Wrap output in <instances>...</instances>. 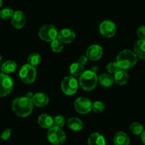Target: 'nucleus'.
<instances>
[{
    "label": "nucleus",
    "mask_w": 145,
    "mask_h": 145,
    "mask_svg": "<svg viewBox=\"0 0 145 145\" xmlns=\"http://www.w3.org/2000/svg\"><path fill=\"white\" fill-rule=\"evenodd\" d=\"M16 67H17V64L16 63V62H14V61H11V60H8L2 64L1 70L3 73L8 75L14 72L16 70Z\"/></svg>",
    "instance_id": "obj_22"
},
{
    "label": "nucleus",
    "mask_w": 145,
    "mask_h": 145,
    "mask_svg": "<svg viewBox=\"0 0 145 145\" xmlns=\"http://www.w3.org/2000/svg\"><path fill=\"white\" fill-rule=\"evenodd\" d=\"M98 82L103 87L109 88L113 86L115 80L110 73H103L98 76Z\"/></svg>",
    "instance_id": "obj_20"
},
{
    "label": "nucleus",
    "mask_w": 145,
    "mask_h": 145,
    "mask_svg": "<svg viewBox=\"0 0 145 145\" xmlns=\"http://www.w3.org/2000/svg\"><path fill=\"white\" fill-rule=\"evenodd\" d=\"M58 31L53 25L46 24L41 26L39 31L40 39L46 42H51L58 38Z\"/></svg>",
    "instance_id": "obj_6"
},
{
    "label": "nucleus",
    "mask_w": 145,
    "mask_h": 145,
    "mask_svg": "<svg viewBox=\"0 0 145 145\" xmlns=\"http://www.w3.org/2000/svg\"><path fill=\"white\" fill-rule=\"evenodd\" d=\"M2 56H1V54H0V62H1V61H2Z\"/></svg>",
    "instance_id": "obj_37"
},
{
    "label": "nucleus",
    "mask_w": 145,
    "mask_h": 145,
    "mask_svg": "<svg viewBox=\"0 0 145 145\" xmlns=\"http://www.w3.org/2000/svg\"><path fill=\"white\" fill-rule=\"evenodd\" d=\"M134 52L137 57L140 59H145V40L139 39L134 46Z\"/></svg>",
    "instance_id": "obj_19"
},
{
    "label": "nucleus",
    "mask_w": 145,
    "mask_h": 145,
    "mask_svg": "<svg viewBox=\"0 0 145 145\" xmlns=\"http://www.w3.org/2000/svg\"><path fill=\"white\" fill-rule=\"evenodd\" d=\"M103 50L100 46L97 44H93L89 46L86 51V56L88 59L93 61H97L103 56Z\"/></svg>",
    "instance_id": "obj_11"
},
{
    "label": "nucleus",
    "mask_w": 145,
    "mask_h": 145,
    "mask_svg": "<svg viewBox=\"0 0 145 145\" xmlns=\"http://www.w3.org/2000/svg\"><path fill=\"white\" fill-rule=\"evenodd\" d=\"M99 30L101 35L105 38H112L117 32V27L112 21L105 20L99 26Z\"/></svg>",
    "instance_id": "obj_10"
},
{
    "label": "nucleus",
    "mask_w": 145,
    "mask_h": 145,
    "mask_svg": "<svg viewBox=\"0 0 145 145\" xmlns=\"http://www.w3.org/2000/svg\"><path fill=\"white\" fill-rule=\"evenodd\" d=\"M33 103L32 100L26 96L14 99L12 102V110L17 116L26 118L31 114L33 110Z\"/></svg>",
    "instance_id": "obj_1"
},
{
    "label": "nucleus",
    "mask_w": 145,
    "mask_h": 145,
    "mask_svg": "<svg viewBox=\"0 0 145 145\" xmlns=\"http://www.w3.org/2000/svg\"><path fill=\"white\" fill-rule=\"evenodd\" d=\"M26 18L22 11H16L12 17V24L14 27L16 29H21L25 26Z\"/></svg>",
    "instance_id": "obj_12"
},
{
    "label": "nucleus",
    "mask_w": 145,
    "mask_h": 145,
    "mask_svg": "<svg viewBox=\"0 0 145 145\" xmlns=\"http://www.w3.org/2000/svg\"><path fill=\"white\" fill-rule=\"evenodd\" d=\"M33 95H34V94H33V93H31V92H29V93H28L26 95V97H28V98L31 99V100H32V98H33Z\"/></svg>",
    "instance_id": "obj_35"
},
{
    "label": "nucleus",
    "mask_w": 145,
    "mask_h": 145,
    "mask_svg": "<svg viewBox=\"0 0 145 145\" xmlns=\"http://www.w3.org/2000/svg\"><path fill=\"white\" fill-rule=\"evenodd\" d=\"M58 39L63 44H71L76 39V33L71 29H63L58 32Z\"/></svg>",
    "instance_id": "obj_13"
},
{
    "label": "nucleus",
    "mask_w": 145,
    "mask_h": 145,
    "mask_svg": "<svg viewBox=\"0 0 145 145\" xmlns=\"http://www.w3.org/2000/svg\"><path fill=\"white\" fill-rule=\"evenodd\" d=\"M37 76L36 67L27 63L22 65L19 72V76L22 82L25 84H31L35 81Z\"/></svg>",
    "instance_id": "obj_4"
},
{
    "label": "nucleus",
    "mask_w": 145,
    "mask_h": 145,
    "mask_svg": "<svg viewBox=\"0 0 145 145\" xmlns=\"http://www.w3.org/2000/svg\"><path fill=\"white\" fill-rule=\"evenodd\" d=\"M2 5H3V2H2V0H0V8L2 7Z\"/></svg>",
    "instance_id": "obj_36"
},
{
    "label": "nucleus",
    "mask_w": 145,
    "mask_h": 145,
    "mask_svg": "<svg viewBox=\"0 0 145 145\" xmlns=\"http://www.w3.org/2000/svg\"><path fill=\"white\" fill-rule=\"evenodd\" d=\"M105 109L104 103L101 101H95L93 103L92 105V111L96 113H101Z\"/></svg>",
    "instance_id": "obj_27"
},
{
    "label": "nucleus",
    "mask_w": 145,
    "mask_h": 145,
    "mask_svg": "<svg viewBox=\"0 0 145 145\" xmlns=\"http://www.w3.org/2000/svg\"><path fill=\"white\" fill-rule=\"evenodd\" d=\"M137 62V57L135 52L129 49H125L121 51L118 54L116 58V63L120 69H130L136 65Z\"/></svg>",
    "instance_id": "obj_2"
},
{
    "label": "nucleus",
    "mask_w": 145,
    "mask_h": 145,
    "mask_svg": "<svg viewBox=\"0 0 145 145\" xmlns=\"http://www.w3.org/2000/svg\"><path fill=\"white\" fill-rule=\"evenodd\" d=\"M32 102L34 105L42 107L48 105V102H49V98L46 93H37L33 95Z\"/></svg>",
    "instance_id": "obj_14"
},
{
    "label": "nucleus",
    "mask_w": 145,
    "mask_h": 145,
    "mask_svg": "<svg viewBox=\"0 0 145 145\" xmlns=\"http://www.w3.org/2000/svg\"><path fill=\"white\" fill-rule=\"evenodd\" d=\"M38 124L44 129H50L54 126V118L48 114H42L38 118Z\"/></svg>",
    "instance_id": "obj_16"
},
{
    "label": "nucleus",
    "mask_w": 145,
    "mask_h": 145,
    "mask_svg": "<svg viewBox=\"0 0 145 145\" xmlns=\"http://www.w3.org/2000/svg\"><path fill=\"white\" fill-rule=\"evenodd\" d=\"M11 135H12V130H11L9 128H7V129H5L1 135V139L4 141H6L7 139H9V138L10 137Z\"/></svg>",
    "instance_id": "obj_32"
},
{
    "label": "nucleus",
    "mask_w": 145,
    "mask_h": 145,
    "mask_svg": "<svg viewBox=\"0 0 145 145\" xmlns=\"http://www.w3.org/2000/svg\"><path fill=\"white\" fill-rule=\"evenodd\" d=\"M98 83V77L95 71L88 70L85 71L79 77V84L86 91L94 90Z\"/></svg>",
    "instance_id": "obj_3"
},
{
    "label": "nucleus",
    "mask_w": 145,
    "mask_h": 145,
    "mask_svg": "<svg viewBox=\"0 0 145 145\" xmlns=\"http://www.w3.org/2000/svg\"><path fill=\"white\" fill-rule=\"evenodd\" d=\"M28 63L30 64L33 67H36L39 64L41 63V56L37 53H33V54H30L27 59Z\"/></svg>",
    "instance_id": "obj_24"
},
{
    "label": "nucleus",
    "mask_w": 145,
    "mask_h": 145,
    "mask_svg": "<svg viewBox=\"0 0 145 145\" xmlns=\"http://www.w3.org/2000/svg\"><path fill=\"white\" fill-rule=\"evenodd\" d=\"M137 33L140 39L145 40V26H139L137 31Z\"/></svg>",
    "instance_id": "obj_31"
},
{
    "label": "nucleus",
    "mask_w": 145,
    "mask_h": 145,
    "mask_svg": "<svg viewBox=\"0 0 145 145\" xmlns=\"http://www.w3.org/2000/svg\"><path fill=\"white\" fill-rule=\"evenodd\" d=\"M65 124V119L63 115H57L54 118V126L62 128Z\"/></svg>",
    "instance_id": "obj_30"
},
{
    "label": "nucleus",
    "mask_w": 145,
    "mask_h": 145,
    "mask_svg": "<svg viewBox=\"0 0 145 145\" xmlns=\"http://www.w3.org/2000/svg\"><path fill=\"white\" fill-rule=\"evenodd\" d=\"M47 139L48 142L54 145H61L65 142L66 136L62 128L53 126L48 129Z\"/></svg>",
    "instance_id": "obj_5"
},
{
    "label": "nucleus",
    "mask_w": 145,
    "mask_h": 145,
    "mask_svg": "<svg viewBox=\"0 0 145 145\" xmlns=\"http://www.w3.org/2000/svg\"><path fill=\"white\" fill-rule=\"evenodd\" d=\"M106 69L110 74H115L117 71L120 69V68L116 62H110L107 64V65L106 66Z\"/></svg>",
    "instance_id": "obj_29"
},
{
    "label": "nucleus",
    "mask_w": 145,
    "mask_h": 145,
    "mask_svg": "<svg viewBox=\"0 0 145 145\" xmlns=\"http://www.w3.org/2000/svg\"><path fill=\"white\" fill-rule=\"evenodd\" d=\"M78 83L76 78L72 76H66L61 82V89L67 95H72L77 92Z\"/></svg>",
    "instance_id": "obj_7"
},
{
    "label": "nucleus",
    "mask_w": 145,
    "mask_h": 145,
    "mask_svg": "<svg viewBox=\"0 0 145 145\" xmlns=\"http://www.w3.org/2000/svg\"><path fill=\"white\" fill-rule=\"evenodd\" d=\"M88 145H106L105 139L99 132H94L90 135L88 140Z\"/></svg>",
    "instance_id": "obj_17"
},
{
    "label": "nucleus",
    "mask_w": 145,
    "mask_h": 145,
    "mask_svg": "<svg viewBox=\"0 0 145 145\" xmlns=\"http://www.w3.org/2000/svg\"><path fill=\"white\" fill-rule=\"evenodd\" d=\"M51 48L55 53H60L63 49V44L58 38L51 42Z\"/></svg>",
    "instance_id": "obj_26"
},
{
    "label": "nucleus",
    "mask_w": 145,
    "mask_h": 145,
    "mask_svg": "<svg viewBox=\"0 0 145 145\" xmlns=\"http://www.w3.org/2000/svg\"><path fill=\"white\" fill-rule=\"evenodd\" d=\"M14 13V12L11 8H5L0 12V17L3 19H5V20H7V19H12Z\"/></svg>",
    "instance_id": "obj_28"
},
{
    "label": "nucleus",
    "mask_w": 145,
    "mask_h": 145,
    "mask_svg": "<svg viewBox=\"0 0 145 145\" xmlns=\"http://www.w3.org/2000/svg\"><path fill=\"white\" fill-rule=\"evenodd\" d=\"M115 145H129V138L125 132L122 131L118 132L113 138Z\"/></svg>",
    "instance_id": "obj_18"
},
{
    "label": "nucleus",
    "mask_w": 145,
    "mask_h": 145,
    "mask_svg": "<svg viewBox=\"0 0 145 145\" xmlns=\"http://www.w3.org/2000/svg\"><path fill=\"white\" fill-rule=\"evenodd\" d=\"M67 125L71 130L75 131V132L82 130L83 128V123L81 120L76 117L70 118L67 122Z\"/></svg>",
    "instance_id": "obj_21"
},
{
    "label": "nucleus",
    "mask_w": 145,
    "mask_h": 145,
    "mask_svg": "<svg viewBox=\"0 0 145 145\" xmlns=\"http://www.w3.org/2000/svg\"><path fill=\"white\" fill-rule=\"evenodd\" d=\"M14 82L10 76L0 73V97H6L13 90Z\"/></svg>",
    "instance_id": "obj_8"
},
{
    "label": "nucleus",
    "mask_w": 145,
    "mask_h": 145,
    "mask_svg": "<svg viewBox=\"0 0 145 145\" xmlns=\"http://www.w3.org/2000/svg\"><path fill=\"white\" fill-rule=\"evenodd\" d=\"M114 80L117 84L120 86L126 85L129 81V75L125 70L120 69L114 74Z\"/></svg>",
    "instance_id": "obj_15"
},
{
    "label": "nucleus",
    "mask_w": 145,
    "mask_h": 145,
    "mask_svg": "<svg viewBox=\"0 0 145 145\" xmlns=\"http://www.w3.org/2000/svg\"><path fill=\"white\" fill-rule=\"evenodd\" d=\"M129 129L132 132V134L135 135H142L144 132V127L141 123L138 122H132L129 126Z\"/></svg>",
    "instance_id": "obj_25"
},
{
    "label": "nucleus",
    "mask_w": 145,
    "mask_h": 145,
    "mask_svg": "<svg viewBox=\"0 0 145 145\" xmlns=\"http://www.w3.org/2000/svg\"><path fill=\"white\" fill-rule=\"evenodd\" d=\"M93 103L87 97H78L74 102V107L78 113L86 115L92 111Z\"/></svg>",
    "instance_id": "obj_9"
},
{
    "label": "nucleus",
    "mask_w": 145,
    "mask_h": 145,
    "mask_svg": "<svg viewBox=\"0 0 145 145\" xmlns=\"http://www.w3.org/2000/svg\"><path fill=\"white\" fill-rule=\"evenodd\" d=\"M69 71L70 73H71V75L72 76H73V77H78V76H79L80 77V75L85 71V68L83 65H81L78 62H77L73 63L71 64V66H70Z\"/></svg>",
    "instance_id": "obj_23"
},
{
    "label": "nucleus",
    "mask_w": 145,
    "mask_h": 145,
    "mask_svg": "<svg viewBox=\"0 0 145 145\" xmlns=\"http://www.w3.org/2000/svg\"><path fill=\"white\" fill-rule=\"evenodd\" d=\"M88 58L86 56H81L78 58V62L84 66V65H86L88 63Z\"/></svg>",
    "instance_id": "obj_33"
},
{
    "label": "nucleus",
    "mask_w": 145,
    "mask_h": 145,
    "mask_svg": "<svg viewBox=\"0 0 145 145\" xmlns=\"http://www.w3.org/2000/svg\"><path fill=\"white\" fill-rule=\"evenodd\" d=\"M141 139H142V141L144 144L145 145V130H144V132L141 135Z\"/></svg>",
    "instance_id": "obj_34"
}]
</instances>
